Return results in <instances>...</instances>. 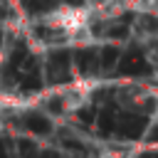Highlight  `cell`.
Returning a JSON list of instances; mask_svg holds the SVG:
<instances>
[{
    "mask_svg": "<svg viewBox=\"0 0 158 158\" xmlns=\"http://www.w3.org/2000/svg\"><path fill=\"white\" fill-rule=\"evenodd\" d=\"M42 22L52 30H59L67 37H77V35H86L91 15L86 7H72V5H62L52 12H47L42 17Z\"/></svg>",
    "mask_w": 158,
    "mask_h": 158,
    "instance_id": "obj_1",
    "label": "cell"
}]
</instances>
